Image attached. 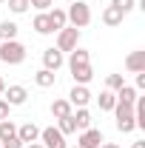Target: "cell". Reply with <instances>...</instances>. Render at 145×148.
I'll list each match as a JSON object with an SVG mask.
<instances>
[{
	"label": "cell",
	"mask_w": 145,
	"mask_h": 148,
	"mask_svg": "<svg viewBox=\"0 0 145 148\" xmlns=\"http://www.w3.org/2000/svg\"><path fill=\"white\" fill-rule=\"evenodd\" d=\"M68 71L74 77V86H88L91 80H94V69H91V54L85 49H74L68 51Z\"/></svg>",
	"instance_id": "obj_1"
},
{
	"label": "cell",
	"mask_w": 145,
	"mask_h": 148,
	"mask_svg": "<svg viewBox=\"0 0 145 148\" xmlns=\"http://www.w3.org/2000/svg\"><path fill=\"white\" fill-rule=\"evenodd\" d=\"M66 17H68V26H74V29H85V26L91 23V6H88V0H74V3H68Z\"/></svg>",
	"instance_id": "obj_2"
},
{
	"label": "cell",
	"mask_w": 145,
	"mask_h": 148,
	"mask_svg": "<svg viewBox=\"0 0 145 148\" xmlns=\"http://www.w3.org/2000/svg\"><path fill=\"white\" fill-rule=\"evenodd\" d=\"M0 60H3L6 66H20V63L26 60V46H23L20 40H6V43H0Z\"/></svg>",
	"instance_id": "obj_3"
},
{
	"label": "cell",
	"mask_w": 145,
	"mask_h": 148,
	"mask_svg": "<svg viewBox=\"0 0 145 148\" xmlns=\"http://www.w3.org/2000/svg\"><path fill=\"white\" fill-rule=\"evenodd\" d=\"M77 46H80V29H74V26H63V29L57 32V46H54V49L66 54V51H74Z\"/></svg>",
	"instance_id": "obj_4"
},
{
	"label": "cell",
	"mask_w": 145,
	"mask_h": 148,
	"mask_svg": "<svg viewBox=\"0 0 145 148\" xmlns=\"http://www.w3.org/2000/svg\"><path fill=\"white\" fill-rule=\"evenodd\" d=\"M114 117H117V131L131 134V131L137 128V120H134V106H122V103H117V106H114Z\"/></svg>",
	"instance_id": "obj_5"
},
{
	"label": "cell",
	"mask_w": 145,
	"mask_h": 148,
	"mask_svg": "<svg viewBox=\"0 0 145 148\" xmlns=\"http://www.w3.org/2000/svg\"><path fill=\"white\" fill-rule=\"evenodd\" d=\"M103 143H105V137H103L100 128H85L77 137V148H100Z\"/></svg>",
	"instance_id": "obj_6"
},
{
	"label": "cell",
	"mask_w": 145,
	"mask_h": 148,
	"mask_svg": "<svg viewBox=\"0 0 145 148\" xmlns=\"http://www.w3.org/2000/svg\"><path fill=\"white\" fill-rule=\"evenodd\" d=\"M40 143H43L46 148H68L66 137H63V134H60L54 125H49V128H40Z\"/></svg>",
	"instance_id": "obj_7"
},
{
	"label": "cell",
	"mask_w": 145,
	"mask_h": 148,
	"mask_svg": "<svg viewBox=\"0 0 145 148\" xmlns=\"http://www.w3.org/2000/svg\"><path fill=\"white\" fill-rule=\"evenodd\" d=\"M63 66H66V57H63V51H57L54 46L43 51V69H49V71H54V74H57Z\"/></svg>",
	"instance_id": "obj_8"
},
{
	"label": "cell",
	"mask_w": 145,
	"mask_h": 148,
	"mask_svg": "<svg viewBox=\"0 0 145 148\" xmlns=\"http://www.w3.org/2000/svg\"><path fill=\"white\" fill-rule=\"evenodd\" d=\"M3 100H6V103L14 108V106H23V103L29 100V91H26V86H6Z\"/></svg>",
	"instance_id": "obj_9"
},
{
	"label": "cell",
	"mask_w": 145,
	"mask_h": 148,
	"mask_svg": "<svg viewBox=\"0 0 145 148\" xmlns=\"http://www.w3.org/2000/svg\"><path fill=\"white\" fill-rule=\"evenodd\" d=\"M68 103H71L74 108H85L91 103V91H88V86H74L71 91H68V97H66Z\"/></svg>",
	"instance_id": "obj_10"
},
{
	"label": "cell",
	"mask_w": 145,
	"mask_h": 148,
	"mask_svg": "<svg viewBox=\"0 0 145 148\" xmlns=\"http://www.w3.org/2000/svg\"><path fill=\"white\" fill-rule=\"evenodd\" d=\"M17 137L23 145H29V143H37L40 140V128H37L34 123H23V125H17Z\"/></svg>",
	"instance_id": "obj_11"
},
{
	"label": "cell",
	"mask_w": 145,
	"mask_h": 148,
	"mask_svg": "<svg viewBox=\"0 0 145 148\" xmlns=\"http://www.w3.org/2000/svg\"><path fill=\"white\" fill-rule=\"evenodd\" d=\"M31 29H34L37 34H54V26L49 20V12H37L34 20H31Z\"/></svg>",
	"instance_id": "obj_12"
},
{
	"label": "cell",
	"mask_w": 145,
	"mask_h": 148,
	"mask_svg": "<svg viewBox=\"0 0 145 148\" xmlns=\"http://www.w3.org/2000/svg\"><path fill=\"white\" fill-rule=\"evenodd\" d=\"M125 69H128L131 74L145 71V51H131V54L125 57Z\"/></svg>",
	"instance_id": "obj_13"
},
{
	"label": "cell",
	"mask_w": 145,
	"mask_h": 148,
	"mask_svg": "<svg viewBox=\"0 0 145 148\" xmlns=\"http://www.w3.org/2000/svg\"><path fill=\"white\" fill-rule=\"evenodd\" d=\"M114 97H117V103H122V106H134L137 97H140V91H137L134 86H128V83H125L120 91H114Z\"/></svg>",
	"instance_id": "obj_14"
},
{
	"label": "cell",
	"mask_w": 145,
	"mask_h": 148,
	"mask_svg": "<svg viewBox=\"0 0 145 148\" xmlns=\"http://www.w3.org/2000/svg\"><path fill=\"white\" fill-rule=\"evenodd\" d=\"M122 20H125V14H122L120 9H114V6H105V9H103V23H105V26H111V29H114V26H122Z\"/></svg>",
	"instance_id": "obj_15"
},
{
	"label": "cell",
	"mask_w": 145,
	"mask_h": 148,
	"mask_svg": "<svg viewBox=\"0 0 145 148\" xmlns=\"http://www.w3.org/2000/svg\"><path fill=\"white\" fill-rule=\"evenodd\" d=\"M71 120H74V125H77V131L91 128V111H88V108H77V111H71Z\"/></svg>",
	"instance_id": "obj_16"
},
{
	"label": "cell",
	"mask_w": 145,
	"mask_h": 148,
	"mask_svg": "<svg viewBox=\"0 0 145 148\" xmlns=\"http://www.w3.org/2000/svg\"><path fill=\"white\" fill-rule=\"evenodd\" d=\"M71 111H74V106L68 103V100H54V103H51V117H54V120L71 117Z\"/></svg>",
	"instance_id": "obj_17"
},
{
	"label": "cell",
	"mask_w": 145,
	"mask_h": 148,
	"mask_svg": "<svg viewBox=\"0 0 145 148\" xmlns=\"http://www.w3.org/2000/svg\"><path fill=\"white\" fill-rule=\"evenodd\" d=\"M54 80H57V74L49 71V69H37V71H34V83L40 86V88H51Z\"/></svg>",
	"instance_id": "obj_18"
},
{
	"label": "cell",
	"mask_w": 145,
	"mask_h": 148,
	"mask_svg": "<svg viewBox=\"0 0 145 148\" xmlns=\"http://www.w3.org/2000/svg\"><path fill=\"white\" fill-rule=\"evenodd\" d=\"M49 20H51V26H54V32H60L63 26H68V17H66V9H49Z\"/></svg>",
	"instance_id": "obj_19"
},
{
	"label": "cell",
	"mask_w": 145,
	"mask_h": 148,
	"mask_svg": "<svg viewBox=\"0 0 145 148\" xmlns=\"http://www.w3.org/2000/svg\"><path fill=\"white\" fill-rule=\"evenodd\" d=\"M97 106H100V111H114V106H117V97H114V91L103 88V91H100V97H97Z\"/></svg>",
	"instance_id": "obj_20"
},
{
	"label": "cell",
	"mask_w": 145,
	"mask_h": 148,
	"mask_svg": "<svg viewBox=\"0 0 145 148\" xmlns=\"http://www.w3.org/2000/svg\"><path fill=\"white\" fill-rule=\"evenodd\" d=\"M6 40H17V23H12V20L0 23V43H6Z\"/></svg>",
	"instance_id": "obj_21"
},
{
	"label": "cell",
	"mask_w": 145,
	"mask_h": 148,
	"mask_svg": "<svg viewBox=\"0 0 145 148\" xmlns=\"http://www.w3.org/2000/svg\"><path fill=\"white\" fill-rule=\"evenodd\" d=\"M12 137H17V125L12 120H0V143H6Z\"/></svg>",
	"instance_id": "obj_22"
},
{
	"label": "cell",
	"mask_w": 145,
	"mask_h": 148,
	"mask_svg": "<svg viewBox=\"0 0 145 148\" xmlns=\"http://www.w3.org/2000/svg\"><path fill=\"white\" fill-rule=\"evenodd\" d=\"M57 131H60L63 137H68V134H74V131H77V125H74L71 117H63V120H57Z\"/></svg>",
	"instance_id": "obj_23"
},
{
	"label": "cell",
	"mask_w": 145,
	"mask_h": 148,
	"mask_svg": "<svg viewBox=\"0 0 145 148\" xmlns=\"http://www.w3.org/2000/svg\"><path fill=\"white\" fill-rule=\"evenodd\" d=\"M6 3H9V12H12V14H26L29 6H31L29 0H6Z\"/></svg>",
	"instance_id": "obj_24"
},
{
	"label": "cell",
	"mask_w": 145,
	"mask_h": 148,
	"mask_svg": "<svg viewBox=\"0 0 145 148\" xmlns=\"http://www.w3.org/2000/svg\"><path fill=\"white\" fill-rule=\"evenodd\" d=\"M122 86H125V77L122 74H108V80H105V88L108 91H120Z\"/></svg>",
	"instance_id": "obj_25"
},
{
	"label": "cell",
	"mask_w": 145,
	"mask_h": 148,
	"mask_svg": "<svg viewBox=\"0 0 145 148\" xmlns=\"http://www.w3.org/2000/svg\"><path fill=\"white\" fill-rule=\"evenodd\" d=\"M111 6H114V9H120L122 14H128L131 9H137V0H111Z\"/></svg>",
	"instance_id": "obj_26"
},
{
	"label": "cell",
	"mask_w": 145,
	"mask_h": 148,
	"mask_svg": "<svg viewBox=\"0 0 145 148\" xmlns=\"http://www.w3.org/2000/svg\"><path fill=\"white\" fill-rule=\"evenodd\" d=\"M29 3H31V6H34L37 12H49V9H51V6H54V0H29Z\"/></svg>",
	"instance_id": "obj_27"
},
{
	"label": "cell",
	"mask_w": 145,
	"mask_h": 148,
	"mask_svg": "<svg viewBox=\"0 0 145 148\" xmlns=\"http://www.w3.org/2000/svg\"><path fill=\"white\" fill-rule=\"evenodd\" d=\"M9 114H12V106L0 97V120H9Z\"/></svg>",
	"instance_id": "obj_28"
},
{
	"label": "cell",
	"mask_w": 145,
	"mask_h": 148,
	"mask_svg": "<svg viewBox=\"0 0 145 148\" xmlns=\"http://www.w3.org/2000/svg\"><path fill=\"white\" fill-rule=\"evenodd\" d=\"M0 148H23V143H20V137H12V140L0 143Z\"/></svg>",
	"instance_id": "obj_29"
},
{
	"label": "cell",
	"mask_w": 145,
	"mask_h": 148,
	"mask_svg": "<svg viewBox=\"0 0 145 148\" xmlns=\"http://www.w3.org/2000/svg\"><path fill=\"white\" fill-rule=\"evenodd\" d=\"M134 88H137V91H140V88H145V71L137 74V83H134Z\"/></svg>",
	"instance_id": "obj_30"
},
{
	"label": "cell",
	"mask_w": 145,
	"mask_h": 148,
	"mask_svg": "<svg viewBox=\"0 0 145 148\" xmlns=\"http://www.w3.org/2000/svg\"><path fill=\"white\" fill-rule=\"evenodd\" d=\"M23 148H46V145H43V143L37 140V143H29V145H23Z\"/></svg>",
	"instance_id": "obj_31"
},
{
	"label": "cell",
	"mask_w": 145,
	"mask_h": 148,
	"mask_svg": "<svg viewBox=\"0 0 145 148\" xmlns=\"http://www.w3.org/2000/svg\"><path fill=\"white\" fill-rule=\"evenodd\" d=\"M131 148H145V140H137V143H134Z\"/></svg>",
	"instance_id": "obj_32"
},
{
	"label": "cell",
	"mask_w": 145,
	"mask_h": 148,
	"mask_svg": "<svg viewBox=\"0 0 145 148\" xmlns=\"http://www.w3.org/2000/svg\"><path fill=\"white\" fill-rule=\"evenodd\" d=\"M100 148H120V145H117V143H103Z\"/></svg>",
	"instance_id": "obj_33"
},
{
	"label": "cell",
	"mask_w": 145,
	"mask_h": 148,
	"mask_svg": "<svg viewBox=\"0 0 145 148\" xmlns=\"http://www.w3.org/2000/svg\"><path fill=\"white\" fill-rule=\"evenodd\" d=\"M6 91V80H3V74H0V94Z\"/></svg>",
	"instance_id": "obj_34"
},
{
	"label": "cell",
	"mask_w": 145,
	"mask_h": 148,
	"mask_svg": "<svg viewBox=\"0 0 145 148\" xmlns=\"http://www.w3.org/2000/svg\"><path fill=\"white\" fill-rule=\"evenodd\" d=\"M66 3H74V0H66Z\"/></svg>",
	"instance_id": "obj_35"
},
{
	"label": "cell",
	"mask_w": 145,
	"mask_h": 148,
	"mask_svg": "<svg viewBox=\"0 0 145 148\" xmlns=\"http://www.w3.org/2000/svg\"><path fill=\"white\" fill-rule=\"evenodd\" d=\"M68 148H77V145H68Z\"/></svg>",
	"instance_id": "obj_36"
},
{
	"label": "cell",
	"mask_w": 145,
	"mask_h": 148,
	"mask_svg": "<svg viewBox=\"0 0 145 148\" xmlns=\"http://www.w3.org/2000/svg\"><path fill=\"white\" fill-rule=\"evenodd\" d=\"M0 3H6V0H0Z\"/></svg>",
	"instance_id": "obj_37"
}]
</instances>
